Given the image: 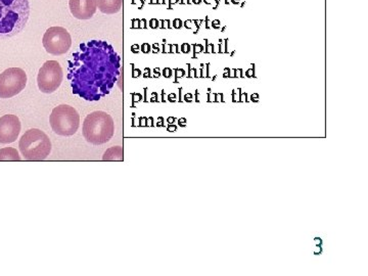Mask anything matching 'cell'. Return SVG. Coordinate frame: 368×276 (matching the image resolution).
<instances>
[{"label":"cell","instance_id":"obj_1","mask_svg":"<svg viewBox=\"0 0 368 276\" xmlns=\"http://www.w3.org/2000/svg\"><path fill=\"white\" fill-rule=\"evenodd\" d=\"M121 57L107 41L81 43L69 61L68 79L74 95L98 102L111 92L120 77Z\"/></svg>","mask_w":368,"mask_h":276},{"label":"cell","instance_id":"obj_2","mask_svg":"<svg viewBox=\"0 0 368 276\" xmlns=\"http://www.w3.org/2000/svg\"><path fill=\"white\" fill-rule=\"evenodd\" d=\"M30 17L29 0H0V39L21 33Z\"/></svg>","mask_w":368,"mask_h":276},{"label":"cell","instance_id":"obj_3","mask_svg":"<svg viewBox=\"0 0 368 276\" xmlns=\"http://www.w3.org/2000/svg\"><path fill=\"white\" fill-rule=\"evenodd\" d=\"M82 133L86 142L95 146L107 144L115 134L113 118L104 111H95L86 116Z\"/></svg>","mask_w":368,"mask_h":276},{"label":"cell","instance_id":"obj_4","mask_svg":"<svg viewBox=\"0 0 368 276\" xmlns=\"http://www.w3.org/2000/svg\"><path fill=\"white\" fill-rule=\"evenodd\" d=\"M19 148L25 160L43 161L50 155L51 142L43 131L33 128L25 132L20 139Z\"/></svg>","mask_w":368,"mask_h":276},{"label":"cell","instance_id":"obj_5","mask_svg":"<svg viewBox=\"0 0 368 276\" xmlns=\"http://www.w3.org/2000/svg\"><path fill=\"white\" fill-rule=\"evenodd\" d=\"M51 129L61 137H72L80 126L79 113L69 104L55 106L49 117Z\"/></svg>","mask_w":368,"mask_h":276},{"label":"cell","instance_id":"obj_6","mask_svg":"<svg viewBox=\"0 0 368 276\" xmlns=\"http://www.w3.org/2000/svg\"><path fill=\"white\" fill-rule=\"evenodd\" d=\"M27 74L21 68H10L0 74V99H12L26 88Z\"/></svg>","mask_w":368,"mask_h":276},{"label":"cell","instance_id":"obj_7","mask_svg":"<svg viewBox=\"0 0 368 276\" xmlns=\"http://www.w3.org/2000/svg\"><path fill=\"white\" fill-rule=\"evenodd\" d=\"M64 73L57 61H48L40 68L37 76L38 88L42 93L55 92L61 86Z\"/></svg>","mask_w":368,"mask_h":276},{"label":"cell","instance_id":"obj_8","mask_svg":"<svg viewBox=\"0 0 368 276\" xmlns=\"http://www.w3.org/2000/svg\"><path fill=\"white\" fill-rule=\"evenodd\" d=\"M42 44L50 55H62L70 50L72 46V37L62 27H50L44 33Z\"/></svg>","mask_w":368,"mask_h":276},{"label":"cell","instance_id":"obj_9","mask_svg":"<svg viewBox=\"0 0 368 276\" xmlns=\"http://www.w3.org/2000/svg\"><path fill=\"white\" fill-rule=\"evenodd\" d=\"M21 121L15 115H4L0 118V144H13L21 132Z\"/></svg>","mask_w":368,"mask_h":276},{"label":"cell","instance_id":"obj_10","mask_svg":"<svg viewBox=\"0 0 368 276\" xmlns=\"http://www.w3.org/2000/svg\"><path fill=\"white\" fill-rule=\"evenodd\" d=\"M71 13L78 20H90L97 13V0H70Z\"/></svg>","mask_w":368,"mask_h":276},{"label":"cell","instance_id":"obj_11","mask_svg":"<svg viewBox=\"0 0 368 276\" xmlns=\"http://www.w3.org/2000/svg\"><path fill=\"white\" fill-rule=\"evenodd\" d=\"M98 10L106 15L119 13L123 6V0H97Z\"/></svg>","mask_w":368,"mask_h":276},{"label":"cell","instance_id":"obj_12","mask_svg":"<svg viewBox=\"0 0 368 276\" xmlns=\"http://www.w3.org/2000/svg\"><path fill=\"white\" fill-rule=\"evenodd\" d=\"M123 159H124V151L121 146L109 149L102 157L104 161H122Z\"/></svg>","mask_w":368,"mask_h":276},{"label":"cell","instance_id":"obj_13","mask_svg":"<svg viewBox=\"0 0 368 276\" xmlns=\"http://www.w3.org/2000/svg\"><path fill=\"white\" fill-rule=\"evenodd\" d=\"M0 161H21V157L15 149L4 148L0 150Z\"/></svg>","mask_w":368,"mask_h":276},{"label":"cell","instance_id":"obj_14","mask_svg":"<svg viewBox=\"0 0 368 276\" xmlns=\"http://www.w3.org/2000/svg\"><path fill=\"white\" fill-rule=\"evenodd\" d=\"M252 68L245 72V77L247 78H256L255 75V64H252Z\"/></svg>","mask_w":368,"mask_h":276},{"label":"cell","instance_id":"obj_15","mask_svg":"<svg viewBox=\"0 0 368 276\" xmlns=\"http://www.w3.org/2000/svg\"><path fill=\"white\" fill-rule=\"evenodd\" d=\"M205 41H206V53H215V50H214V44L213 43H211V44H209L208 43V40H205Z\"/></svg>","mask_w":368,"mask_h":276},{"label":"cell","instance_id":"obj_16","mask_svg":"<svg viewBox=\"0 0 368 276\" xmlns=\"http://www.w3.org/2000/svg\"><path fill=\"white\" fill-rule=\"evenodd\" d=\"M211 27H213L214 29H220L221 28L220 20H214V21H212Z\"/></svg>","mask_w":368,"mask_h":276},{"label":"cell","instance_id":"obj_17","mask_svg":"<svg viewBox=\"0 0 368 276\" xmlns=\"http://www.w3.org/2000/svg\"><path fill=\"white\" fill-rule=\"evenodd\" d=\"M223 77L224 78H231V77H233V75L231 74V69H229V68H225V70H224V75H223Z\"/></svg>","mask_w":368,"mask_h":276},{"label":"cell","instance_id":"obj_18","mask_svg":"<svg viewBox=\"0 0 368 276\" xmlns=\"http://www.w3.org/2000/svg\"><path fill=\"white\" fill-rule=\"evenodd\" d=\"M251 101L253 102H259V95H257V93H254V95H252Z\"/></svg>","mask_w":368,"mask_h":276},{"label":"cell","instance_id":"obj_19","mask_svg":"<svg viewBox=\"0 0 368 276\" xmlns=\"http://www.w3.org/2000/svg\"><path fill=\"white\" fill-rule=\"evenodd\" d=\"M203 50H204V48H203L202 46H195V57H196V53H202Z\"/></svg>","mask_w":368,"mask_h":276},{"label":"cell","instance_id":"obj_20","mask_svg":"<svg viewBox=\"0 0 368 276\" xmlns=\"http://www.w3.org/2000/svg\"><path fill=\"white\" fill-rule=\"evenodd\" d=\"M182 24V21H179V20H175V21H174V25H175L176 28H180Z\"/></svg>","mask_w":368,"mask_h":276},{"label":"cell","instance_id":"obj_21","mask_svg":"<svg viewBox=\"0 0 368 276\" xmlns=\"http://www.w3.org/2000/svg\"><path fill=\"white\" fill-rule=\"evenodd\" d=\"M151 25L153 27V28H157L158 27V22L155 21V20H151Z\"/></svg>","mask_w":368,"mask_h":276},{"label":"cell","instance_id":"obj_22","mask_svg":"<svg viewBox=\"0 0 368 276\" xmlns=\"http://www.w3.org/2000/svg\"><path fill=\"white\" fill-rule=\"evenodd\" d=\"M211 23L212 22H210L209 18L207 17L206 18V28L207 29L211 28Z\"/></svg>","mask_w":368,"mask_h":276},{"label":"cell","instance_id":"obj_23","mask_svg":"<svg viewBox=\"0 0 368 276\" xmlns=\"http://www.w3.org/2000/svg\"><path fill=\"white\" fill-rule=\"evenodd\" d=\"M229 39H225V51L224 53H229Z\"/></svg>","mask_w":368,"mask_h":276},{"label":"cell","instance_id":"obj_24","mask_svg":"<svg viewBox=\"0 0 368 276\" xmlns=\"http://www.w3.org/2000/svg\"><path fill=\"white\" fill-rule=\"evenodd\" d=\"M213 1L216 2V6H214L213 10H217L218 6H219L220 0H213Z\"/></svg>","mask_w":368,"mask_h":276},{"label":"cell","instance_id":"obj_25","mask_svg":"<svg viewBox=\"0 0 368 276\" xmlns=\"http://www.w3.org/2000/svg\"><path fill=\"white\" fill-rule=\"evenodd\" d=\"M231 2L234 4V6H238V4H240V0H231Z\"/></svg>","mask_w":368,"mask_h":276},{"label":"cell","instance_id":"obj_26","mask_svg":"<svg viewBox=\"0 0 368 276\" xmlns=\"http://www.w3.org/2000/svg\"><path fill=\"white\" fill-rule=\"evenodd\" d=\"M236 99H238V97H236V91L233 90V102H236Z\"/></svg>","mask_w":368,"mask_h":276},{"label":"cell","instance_id":"obj_27","mask_svg":"<svg viewBox=\"0 0 368 276\" xmlns=\"http://www.w3.org/2000/svg\"><path fill=\"white\" fill-rule=\"evenodd\" d=\"M184 53H189V46H187V44H184Z\"/></svg>","mask_w":368,"mask_h":276},{"label":"cell","instance_id":"obj_28","mask_svg":"<svg viewBox=\"0 0 368 276\" xmlns=\"http://www.w3.org/2000/svg\"><path fill=\"white\" fill-rule=\"evenodd\" d=\"M203 1H204L206 4H209V6L210 4H213V0H203Z\"/></svg>","mask_w":368,"mask_h":276},{"label":"cell","instance_id":"obj_29","mask_svg":"<svg viewBox=\"0 0 368 276\" xmlns=\"http://www.w3.org/2000/svg\"><path fill=\"white\" fill-rule=\"evenodd\" d=\"M193 4H200V2L203 1V0H193Z\"/></svg>","mask_w":368,"mask_h":276},{"label":"cell","instance_id":"obj_30","mask_svg":"<svg viewBox=\"0 0 368 276\" xmlns=\"http://www.w3.org/2000/svg\"><path fill=\"white\" fill-rule=\"evenodd\" d=\"M229 2H231V0H225V4H226V6H229Z\"/></svg>","mask_w":368,"mask_h":276},{"label":"cell","instance_id":"obj_31","mask_svg":"<svg viewBox=\"0 0 368 276\" xmlns=\"http://www.w3.org/2000/svg\"><path fill=\"white\" fill-rule=\"evenodd\" d=\"M225 30H226V26L223 27L222 30L221 31H222V32H224Z\"/></svg>","mask_w":368,"mask_h":276},{"label":"cell","instance_id":"obj_32","mask_svg":"<svg viewBox=\"0 0 368 276\" xmlns=\"http://www.w3.org/2000/svg\"><path fill=\"white\" fill-rule=\"evenodd\" d=\"M245 6V2H243L242 6H242V8H244Z\"/></svg>","mask_w":368,"mask_h":276}]
</instances>
